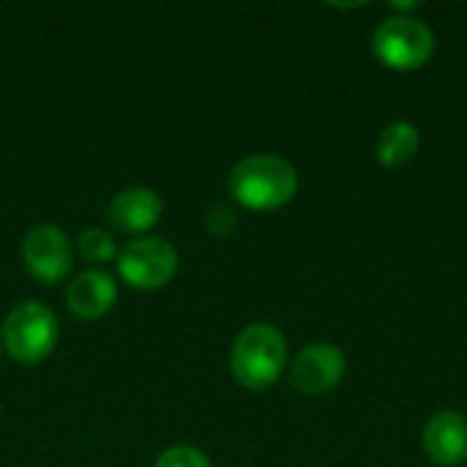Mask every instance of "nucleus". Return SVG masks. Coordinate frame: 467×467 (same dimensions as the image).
Returning a JSON list of instances; mask_svg holds the SVG:
<instances>
[{"instance_id":"20e7f679","label":"nucleus","mask_w":467,"mask_h":467,"mask_svg":"<svg viewBox=\"0 0 467 467\" xmlns=\"http://www.w3.org/2000/svg\"><path fill=\"white\" fill-rule=\"evenodd\" d=\"M372 49L380 63L397 71L421 68L435 52V36L416 16H389L372 36Z\"/></svg>"},{"instance_id":"ddd939ff","label":"nucleus","mask_w":467,"mask_h":467,"mask_svg":"<svg viewBox=\"0 0 467 467\" xmlns=\"http://www.w3.org/2000/svg\"><path fill=\"white\" fill-rule=\"evenodd\" d=\"M153 467H211L208 457L194 446H172L159 454Z\"/></svg>"},{"instance_id":"6e6552de","label":"nucleus","mask_w":467,"mask_h":467,"mask_svg":"<svg viewBox=\"0 0 467 467\" xmlns=\"http://www.w3.org/2000/svg\"><path fill=\"white\" fill-rule=\"evenodd\" d=\"M424 451L438 467H460L467 460V419L460 410H441L424 430Z\"/></svg>"},{"instance_id":"9b49d317","label":"nucleus","mask_w":467,"mask_h":467,"mask_svg":"<svg viewBox=\"0 0 467 467\" xmlns=\"http://www.w3.org/2000/svg\"><path fill=\"white\" fill-rule=\"evenodd\" d=\"M419 145H421L419 129L408 120H394L378 137V145H375L378 164H383L389 170L405 167L419 153Z\"/></svg>"},{"instance_id":"7ed1b4c3","label":"nucleus","mask_w":467,"mask_h":467,"mask_svg":"<svg viewBox=\"0 0 467 467\" xmlns=\"http://www.w3.org/2000/svg\"><path fill=\"white\" fill-rule=\"evenodd\" d=\"M60 328L49 306L38 301L14 304L3 320V348L19 364L44 361L57 345Z\"/></svg>"},{"instance_id":"f8f14e48","label":"nucleus","mask_w":467,"mask_h":467,"mask_svg":"<svg viewBox=\"0 0 467 467\" xmlns=\"http://www.w3.org/2000/svg\"><path fill=\"white\" fill-rule=\"evenodd\" d=\"M77 246H79V254L88 263H107V260H112L118 254L112 235L104 233V230H99V227L82 230L79 238H77Z\"/></svg>"},{"instance_id":"39448f33","label":"nucleus","mask_w":467,"mask_h":467,"mask_svg":"<svg viewBox=\"0 0 467 467\" xmlns=\"http://www.w3.org/2000/svg\"><path fill=\"white\" fill-rule=\"evenodd\" d=\"M118 271L137 290H159L175 276L178 252L164 238L142 235L118 252Z\"/></svg>"},{"instance_id":"f257e3e1","label":"nucleus","mask_w":467,"mask_h":467,"mask_svg":"<svg viewBox=\"0 0 467 467\" xmlns=\"http://www.w3.org/2000/svg\"><path fill=\"white\" fill-rule=\"evenodd\" d=\"M230 194L249 211H276L298 192V172L290 161L274 153L241 159L227 178Z\"/></svg>"},{"instance_id":"0eeeda50","label":"nucleus","mask_w":467,"mask_h":467,"mask_svg":"<svg viewBox=\"0 0 467 467\" xmlns=\"http://www.w3.org/2000/svg\"><path fill=\"white\" fill-rule=\"evenodd\" d=\"M345 356L337 345H306L290 364V383L304 397H323L345 378Z\"/></svg>"},{"instance_id":"f03ea898","label":"nucleus","mask_w":467,"mask_h":467,"mask_svg":"<svg viewBox=\"0 0 467 467\" xmlns=\"http://www.w3.org/2000/svg\"><path fill=\"white\" fill-rule=\"evenodd\" d=\"M287 364V339L271 323H252L246 326L230 350V369L233 378L249 389L263 391L279 380Z\"/></svg>"},{"instance_id":"9d476101","label":"nucleus","mask_w":467,"mask_h":467,"mask_svg":"<svg viewBox=\"0 0 467 467\" xmlns=\"http://www.w3.org/2000/svg\"><path fill=\"white\" fill-rule=\"evenodd\" d=\"M115 298H118L115 279L99 268L82 271L66 287V306L71 309V315H77L82 320H96V317L107 315L115 306Z\"/></svg>"},{"instance_id":"423d86ee","label":"nucleus","mask_w":467,"mask_h":467,"mask_svg":"<svg viewBox=\"0 0 467 467\" xmlns=\"http://www.w3.org/2000/svg\"><path fill=\"white\" fill-rule=\"evenodd\" d=\"M22 263L25 268L47 285L60 282L74 263L68 235L55 224H36L22 238Z\"/></svg>"},{"instance_id":"1a4fd4ad","label":"nucleus","mask_w":467,"mask_h":467,"mask_svg":"<svg viewBox=\"0 0 467 467\" xmlns=\"http://www.w3.org/2000/svg\"><path fill=\"white\" fill-rule=\"evenodd\" d=\"M161 197L145 186H129L112 197L107 205V222L120 233H142L150 230L161 219Z\"/></svg>"}]
</instances>
